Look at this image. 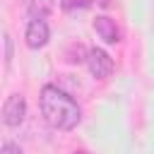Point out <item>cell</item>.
Listing matches in <instances>:
<instances>
[{
  "label": "cell",
  "instance_id": "1",
  "mask_svg": "<svg viewBox=\"0 0 154 154\" xmlns=\"http://www.w3.org/2000/svg\"><path fill=\"white\" fill-rule=\"evenodd\" d=\"M38 103H41L43 120L55 130H75L79 118H82L79 116V106L75 103V99L67 96L65 91H60L53 84H46L41 89Z\"/></svg>",
  "mask_w": 154,
  "mask_h": 154
},
{
  "label": "cell",
  "instance_id": "2",
  "mask_svg": "<svg viewBox=\"0 0 154 154\" xmlns=\"http://www.w3.org/2000/svg\"><path fill=\"white\" fill-rule=\"evenodd\" d=\"M24 116H26V101H24V96L22 94H10L5 99V103H2V123L7 128H17V125H22Z\"/></svg>",
  "mask_w": 154,
  "mask_h": 154
},
{
  "label": "cell",
  "instance_id": "3",
  "mask_svg": "<svg viewBox=\"0 0 154 154\" xmlns=\"http://www.w3.org/2000/svg\"><path fill=\"white\" fill-rule=\"evenodd\" d=\"M48 38H51L48 24L43 22V17H34V19L26 24V31H24L26 46H29L31 51H38V48H43V46L48 43Z\"/></svg>",
  "mask_w": 154,
  "mask_h": 154
},
{
  "label": "cell",
  "instance_id": "4",
  "mask_svg": "<svg viewBox=\"0 0 154 154\" xmlns=\"http://www.w3.org/2000/svg\"><path fill=\"white\" fill-rule=\"evenodd\" d=\"M87 65H89V72H91L96 79H106V77H111V72H113V58H111L106 51H101V48H91V51H89Z\"/></svg>",
  "mask_w": 154,
  "mask_h": 154
},
{
  "label": "cell",
  "instance_id": "5",
  "mask_svg": "<svg viewBox=\"0 0 154 154\" xmlns=\"http://www.w3.org/2000/svg\"><path fill=\"white\" fill-rule=\"evenodd\" d=\"M94 31H96L99 38H103L106 43H118V41H120V31H118L116 22H113L111 17H106V14H101V17L94 19Z\"/></svg>",
  "mask_w": 154,
  "mask_h": 154
},
{
  "label": "cell",
  "instance_id": "6",
  "mask_svg": "<svg viewBox=\"0 0 154 154\" xmlns=\"http://www.w3.org/2000/svg\"><path fill=\"white\" fill-rule=\"evenodd\" d=\"M60 7L65 12H77V10H87L89 0H60Z\"/></svg>",
  "mask_w": 154,
  "mask_h": 154
},
{
  "label": "cell",
  "instance_id": "7",
  "mask_svg": "<svg viewBox=\"0 0 154 154\" xmlns=\"http://www.w3.org/2000/svg\"><path fill=\"white\" fill-rule=\"evenodd\" d=\"M0 154H22V149H19L14 142H2V147H0Z\"/></svg>",
  "mask_w": 154,
  "mask_h": 154
},
{
  "label": "cell",
  "instance_id": "8",
  "mask_svg": "<svg viewBox=\"0 0 154 154\" xmlns=\"http://www.w3.org/2000/svg\"><path fill=\"white\" fill-rule=\"evenodd\" d=\"M10 60H12V38L5 34V65H10Z\"/></svg>",
  "mask_w": 154,
  "mask_h": 154
},
{
  "label": "cell",
  "instance_id": "9",
  "mask_svg": "<svg viewBox=\"0 0 154 154\" xmlns=\"http://www.w3.org/2000/svg\"><path fill=\"white\" fill-rule=\"evenodd\" d=\"M96 2H99L101 7H108V5H111V0H96Z\"/></svg>",
  "mask_w": 154,
  "mask_h": 154
}]
</instances>
